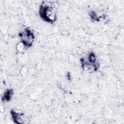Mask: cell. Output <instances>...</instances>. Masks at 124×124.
<instances>
[{
  "label": "cell",
  "mask_w": 124,
  "mask_h": 124,
  "mask_svg": "<svg viewBox=\"0 0 124 124\" xmlns=\"http://www.w3.org/2000/svg\"><path fill=\"white\" fill-rule=\"evenodd\" d=\"M19 36L25 46L30 47L32 45L34 39V35L30 29H25L19 34Z\"/></svg>",
  "instance_id": "obj_3"
},
{
  "label": "cell",
  "mask_w": 124,
  "mask_h": 124,
  "mask_svg": "<svg viewBox=\"0 0 124 124\" xmlns=\"http://www.w3.org/2000/svg\"><path fill=\"white\" fill-rule=\"evenodd\" d=\"M96 58L95 55L91 53L88 57V60L86 61L82 60L81 61L82 66L84 70L89 72L94 71L97 69L98 65L96 63Z\"/></svg>",
  "instance_id": "obj_2"
},
{
  "label": "cell",
  "mask_w": 124,
  "mask_h": 124,
  "mask_svg": "<svg viewBox=\"0 0 124 124\" xmlns=\"http://www.w3.org/2000/svg\"><path fill=\"white\" fill-rule=\"evenodd\" d=\"M11 113L15 123L17 124H22L26 121L25 117L23 113L16 112L13 110L11 111Z\"/></svg>",
  "instance_id": "obj_4"
},
{
  "label": "cell",
  "mask_w": 124,
  "mask_h": 124,
  "mask_svg": "<svg viewBox=\"0 0 124 124\" xmlns=\"http://www.w3.org/2000/svg\"><path fill=\"white\" fill-rule=\"evenodd\" d=\"M11 93H12L11 90H7L4 94V99L7 101L9 100L11 97V95H12Z\"/></svg>",
  "instance_id": "obj_5"
},
{
  "label": "cell",
  "mask_w": 124,
  "mask_h": 124,
  "mask_svg": "<svg viewBox=\"0 0 124 124\" xmlns=\"http://www.w3.org/2000/svg\"><path fill=\"white\" fill-rule=\"evenodd\" d=\"M40 17L46 21L53 23L56 20V14L54 8L49 5H42L39 9Z\"/></svg>",
  "instance_id": "obj_1"
}]
</instances>
